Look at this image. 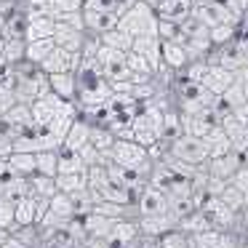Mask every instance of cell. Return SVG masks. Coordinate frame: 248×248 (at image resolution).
I'll return each instance as SVG.
<instances>
[{"label": "cell", "instance_id": "obj_1", "mask_svg": "<svg viewBox=\"0 0 248 248\" xmlns=\"http://www.w3.org/2000/svg\"><path fill=\"white\" fill-rule=\"evenodd\" d=\"M107 155H109V160H112V163L125 166V168H134V171H141L144 176H150L152 166H155L150 147L139 144V141H134V139H118V141H115V147L107 152Z\"/></svg>", "mask_w": 248, "mask_h": 248}, {"label": "cell", "instance_id": "obj_2", "mask_svg": "<svg viewBox=\"0 0 248 248\" xmlns=\"http://www.w3.org/2000/svg\"><path fill=\"white\" fill-rule=\"evenodd\" d=\"M157 24H160L157 8L150 6L147 0H139L131 11H125L120 16L118 27L123 32H128L131 38H139V35H157Z\"/></svg>", "mask_w": 248, "mask_h": 248}, {"label": "cell", "instance_id": "obj_3", "mask_svg": "<svg viewBox=\"0 0 248 248\" xmlns=\"http://www.w3.org/2000/svg\"><path fill=\"white\" fill-rule=\"evenodd\" d=\"M166 152L173 155L176 160L189 163V166H205L208 163V147H205V141L192 134H179L173 141L166 144Z\"/></svg>", "mask_w": 248, "mask_h": 248}, {"label": "cell", "instance_id": "obj_4", "mask_svg": "<svg viewBox=\"0 0 248 248\" xmlns=\"http://www.w3.org/2000/svg\"><path fill=\"white\" fill-rule=\"evenodd\" d=\"M200 211L208 216L211 227H216V230L235 232L237 227H240V214H235V211H232L221 198H214V195H208V198L203 200V205H200Z\"/></svg>", "mask_w": 248, "mask_h": 248}, {"label": "cell", "instance_id": "obj_5", "mask_svg": "<svg viewBox=\"0 0 248 248\" xmlns=\"http://www.w3.org/2000/svg\"><path fill=\"white\" fill-rule=\"evenodd\" d=\"M134 205H136L139 219L141 216H160V214H168V195L160 187H155V184H147V187H141L136 192Z\"/></svg>", "mask_w": 248, "mask_h": 248}, {"label": "cell", "instance_id": "obj_6", "mask_svg": "<svg viewBox=\"0 0 248 248\" xmlns=\"http://www.w3.org/2000/svg\"><path fill=\"white\" fill-rule=\"evenodd\" d=\"M208 62H216V64H221V67H227L230 72H243V70H248V54L243 51V46H240V40H230L227 46H221V48H214L211 51V56H208Z\"/></svg>", "mask_w": 248, "mask_h": 248}, {"label": "cell", "instance_id": "obj_7", "mask_svg": "<svg viewBox=\"0 0 248 248\" xmlns=\"http://www.w3.org/2000/svg\"><path fill=\"white\" fill-rule=\"evenodd\" d=\"M83 62V51H67L62 46H56L48 54V59L40 64V70L46 75H54V72H78Z\"/></svg>", "mask_w": 248, "mask_h": 248}, {"label": "cell", "instance_id": "obj_8", "mask_svg": "<svg viewBox=\"0 0 248 248\" xmlns=\"http://www.w3.org/2000/svg\"><path fill=\"white\" fill-rule=\"evenodd\" d=\"M246 163H248V155H243V152L232 150V152H227V155L208 157L205 168H208V173H211V176L230 182V179L235 176V171H237V168H240V166H246Z\"/></svg>", "mask_w": 248, "mask_h": 248}, {"label": "cell", "instance_id": "obj_9", "mask_svg": "<svg viewBox=\"0 0 248 248\" xmlns=\"http://www.w3.org/2000/svg\"><path fill=\"white\" fill-rule=\"evenodd\" d=\"M235 80H237L235 72H230L227 67L216 64V62H208V64H205V72H203V80H200V86H203L205 91L221 96V93H224Z\"/></svg>", "mask_w": 248, "mask_h": 248}, {"label": "cell", "instance_id": "obj_10", "mask_svg": "<svg viewBox=\"0 0 248 248\" xmlns=\"http://www.w3.org/2000/svg\"><path fill=\"white\" fill-rule=\"evenodd\" d=\"M83 19H86L88 35H102L107 30H115L120 22V16L115 11H102V8L93 6H83Z\"/></svg>", "mask_w": 248, "mask_h": 248}, {"label": "cell", "instance_id": "obj_11", "mask_svg": "<svg viewBox=\"0 0 248 248\" xmlns=\"http://www.w3.org/2000/svg\"><path fill=\"white\" fill-rule=\"evenodd\" d=\"M54 32H56V16H51V14H27V30H24V40L54 38Z\"/></svg>", "mask_w": 248, "mask_h": 248}, {"label": "cell", "instance_id": "obj_12", "mask_svg": "<svg viewBox=\"0 0 248 248\" xmlns=\"http://www.w3.org/2000/svg\"><path fill=\"white\" fill-rule=\"evenodd\" d=\"M131 51L147 56L150 64L160 72V67H163V40H160V35H139V38H134V48Z\"/></svg>", "mask_w": 248, "mask_h": 248}, {"label": "cell", "instance_id": "obj_13", "mask_svg": "<svg viewBox=\"0 0 248 248\" xmlns=\"http://www.w3.org/2000/svg\"><path fill=\"white\" fill-rule=\"evenodd\" d=\"M179 221L171 214H160V216H141L139 219V230L141 237H163L166 232L176 230Z\"/></svg>", "mask_w": 248, "mask_h": 248}, {"label": "cell", "instance_id": "obj_14", "mask_svg": "<svg viewBox=\"0 0 248 248\" xmlns=\"http://www.w3.org/2000/svg\"><path fill=\"white\" fill-rule=\"evenodd\" d=\"M195 240H198L200 248H235L237 243H240V237H235V232L211 227V230H205V232H198Z\"/></svg>", "mask_w": 248, "mask_h": 248}, {"label": "cell", "instance_id": "obj_15", "mask_svg": "<svg viewBox=\"0 0 248 248\" xmlns=\"http://www.w3.org/2000/svg\"><path fill=\"white\" fill-rule=\"evenodd\" d=\"M221 128L227 131V136H230L232 150L248 155V125H243L240 120L230 112V115H224V118H221Z\"/></svg>", "mask_w": 248, "mask_h": 248}, {"label": "cell", "instance_id": "obj_16", "mask_svg": "<svg viewBox=\"0 0 248 248\" xmlns=\"http://www.w3.org/2000/svg\"><path fill=\"white\" fill-rule=\"evenodd\" d=\"M86 38H88V32H83V30H75V27H70V24H64V22H56L54 40H56V46H62V48H67V51H83Z\"/></svg>", "mask_w": 248, "mask_h": 248}, {"label": "cell", "instance_id": "obj_17", "mask_svg": "<svg viewBox=\"0 0 248 248\" xmlns=\"http://www.w3.org/2000/svg\"><path fill=\"white\" fill-rule=\"evenodd\" d=\"M48 83L56 96L67 99V102L78 99V72H54V75H48Z\"/></svg>", "mask_w": 248, "mask_h": 248}, {"label": "cell", "instance_id": "obj_18", "mask_svg": "<svg viewBox=\"0 0 248 248\" xmlns=\"http://www.w3.org/2000/svg\"><path fill=\"white\" fill-rule=\"evenodd\" d=\"M163 64L171 72H182L184 67L189 64L184 43H179V40H163Z\"/></svg>", "mask_w": 248, "mask_h": 248}, {"label": "cell", "instance_id": "obj_19", "mask_svg": "<svg viewBox=\"0 0 248 248\" xmlns=\"http://www.w3.org/2000/svg\"><path fill=\"white\" fill-rule=\"evenodd\" d=\"M88 141H91V123H88L86 118H75V123L70 125V131H67L64 141H62V147L80 152L83 147L88 144Z\"/></svg>", "mask_w": 248, "mask_h": 248}, {"label": "cell", "instance_id": "obj_20", "mask_svg": "<svg viewBox=\"0 0 248 248\" xmlns=\"http://www.w3.org/2000/svg\"><path fill=\"white\" fill-rule=\"evenodd\" d=\"M80 224H83V232L86 237H107L115 227V219H107L102 214H88V216H80Z\"/></svg>", "mask_w": 248, "mask_h": 248}, {"label": "cell", "instance_id": "obj_21", "mask_svg": "<svg viewBox=\"0 0 248 248\" xmlns=\"http://www.w3.org/2000/svg\"><path fill=\"white\" fill-rule=\"evenodd\" d=\"M157 16L184 22L187 16H192V0H163L160 6H157Z\"/></svg>", "mask_w": 248, "mask_h": 248}, {"label": "cell", "instance_id": "obj_22", "mask_svg": "<svg viewBox=\"0 0 248 248\" xmlns=\"http://www.w3.org/2000/svg\"><path fill=\"white\" fill-rule=\"evenodd\" d=\"M8 166H11L14 176L30 179L32 173H38V157H35V152H11L8 155Z\"/></svg>", "mask_w": 248, "mask_h": 248}, {"label": "cell", "instance_id": "obj_23", "mask_svg": "<svg viewBox=\"0 0 248 248\" xmlns=\"http://www.w3.org/2000/svg\"><path fill=\"white\" fill-rule=\"evenodd\" d=\"M56 48V40L54 38H43V40H27V48H24V62L30 64H43L48 59V54Z\"/></svg>", "mask_w": 248, "mask_h": 248}, {"label": "cell", "instance_id": "obj_24", "mask_svg": "<svg viewBox=\"0 0 248 248\" xmlns=\"http://www.w3.org/2000/svg\"><path fill=\"white\" fill-rule=\"evenodd\" d=\"M56 187H59V192H67V195H75V192H80V189H88V171L56 173Z\"/></svg>", "mask_w": 248, "mask_h": 248}, {"label": "cell", "instance_id": "obj_25", "mask_svg": "<svg viewBox=\"0 0 248 248\" xmlns=\"http://www.w3.org/2000/svg\"><path fill=\"white\" fill-rule=\"evenodd\" d=\"M80 171H88V166L80 157V152L59 147V173H80Z\"/></svg>", "mask_w": 248, "mask_h": 248}, {"label": "cell", "instance_id": "obj_26", "mask_svg": "<svg viewBox=\"0 0 248 248\" xmlns=\"http://www.w3.org/2000/svg\"><path fill=\"white\" fill-rule=\"evenodd\" d=\"M115 141H118V136H115V131L109 128V125L91 123V144L96 147V150L109 152V150L115 147Z\"/></svg>", "mask_w": 248, "mask_h": 248}, {"label": "cell", "instance_id": "obj_27", "mask_svg": "<svg viewBox=\"0 0 248 248\" xmlns=\"http://www.w3.org/2000/svg\"><path fill=\"white\" fill-rule=\"evenodd\" d=\"M99 40H102L104 46H109V48L123 51V54H128V51L134 48V38H131L128 32H123L120 27H115V30H107V32H102V35H99Z\"/></svg>", "mask_w": 248, "mask_h": 248}, {"label": "cell", "instance_id": "obj_28", "mask_svg": "<svg viewBox=\"0 0 248 248\" xmlns=\"http://www.w3.org/2000/svg\"><path fill=\"white\" fill-rule=\"evenodd\" d=\"M30 187H32V195L35 198H54L59 192L56 187V176H46V173H32L30 176Z\"/></svg>", "mask_w": 248, "mask_h": 248}, {"label": "cell", "instance_id": "obj_29", "mask_svg": "<svg viewBox=\"0 0 248 248\" xmlns=\"http://www.w3.org/2000/svg\"><path fill=\"white\" fill-rule=\"evenodd\" d=\"M179 230L187 232V235H198V232L211 230V221H208V216H205L200 208H195L192 214H187L182 221H179Z\"/></svg>", "mask_w": 248, "mask_h": 248}, {"label": "cell", "instance_id": "obj_30", "mask_svg": "<svg viewBox=\"0 0 248 248\" xmlns=\"http://www.w3.org/2000/svg\"><path fill=\"white\" fill-rule=\"evenodd\" d=\"M35 157H38V173H46V176L59 173V150H40L35 152Z\"/></svg>", "mask_w": 248, "mask_h": 248}, {"label": "cell", "instance_id": "obj_31", "mask_svg": "<svg viewBox=\"0 0 248 248\" xmlns=\"http://www.w3.org/2000/svg\"><path fill=\"white\" fill-rule=\"evenodd\" d=\"M219 198L224 200V203L230 205V208L235 211V214H243V211H246V205H248V195H246V192H240L237 187H232L230 182H227V187H224V189H221Z\"/></svg>", "mask_w": 248, "mask_h": 248}, {"label": "cell", "instance_id": "obj_32", "mask_svg": "<svg viewBox=\"0 0 248 248\" xmlns=\"http://www.w3.org/2000/svg\"><path fill=\"white\" fill-rule=\"evenodd\" d=\"M235 38H237L235 24L221 22V24H214V27H211V43H214V48H221V46H227L230 40H235Z\"/></svg>", "mask_w": 248, "mask_h": 248}, {"label": "cell", "instance_id": "obj_33", "mask_svg": "<svg viewBox=\"0 0 248 248\" xmlns=\"http://www.w3.org/2000/svg\"><path fill=\"white\" fill-rule=\"evenodd\" d=\"M0 227L3 230H16V200L0 195Z\"/></svg>", "mask_w": 248, "mask_h": 248}, {"label": "cell", "instance_id": "obj_34", "mask_svg": "<svg viewBox=\"0 0 248 248\" xmlns=\"http://www.w3.org/2000/svg\"><path fill=\"white\" fill-rule=\"evenodd\" d=\"M221 102L227 104L230 109H237L240 104H246L248 99H246V88H243V80H235L230 88H227L224 93H221Z\"/></svg>", "mask_w": 248, "mask_h": 248}, {"label": "cell", "instance_id": "obj_35", "mask_svg": "<svg viewBox=\"0 0 248 248\" xmlns=\"http://www.w3.org/2000/svg\"><path fill=\"white\" fill-rule=\"evenodd\" d=\"M157 35H160V40H179V43H184L182 22H173V19H160V24H157Z\"/></svg>", "mask_w": 248, "mask_h": 248}, {"label": "cell", "instance_id": "obj_36", "mask_svg": "<svg viewBox=\"0 0 248 248\" xmlns=\"http://www.w3.org/2000/svg\"><path fill=\"white\" fill-rule=\"evenodd\" d=\"M160 243H163V248H189V235L176 227V230L166 232V235L160 237Z\"/></svg>", "mask_w": 248, "mask_h": 248}, {"label": "cell", "instance_id": "obj_37", "mask_svg": "<svg viewBox=\"0 0 248 248\" xmlns=\"http://www.w3.org/2000/svg\"><path fill=\"white\" fill-rule=\"evenodd\" d=\"M86 0H51V14L59 16V14H72V11H83Z\"/></svg>", "mask_w": 248, "mask_h": 248}, {"label": "cell", "instance_id": "obj_38", "mask_svg": "<svg viewBox=\"0 0 248 248\" xmlns=\"http://www.w3.org/2000/svg\"><path fill=\"white\" fill-rule=\"evenodd\" d=\"M230 184H232V187H237L240 192H246V195H248V163H246V166L237 168L235 176L230 179Z\"/></svg>", "mask_w": 248, "mask_h": 248}, {"label": "cell", "instance_id": "obj_39", "mask_svg": "<svg viewBox=\"0 0 248 248\" xmlns=\"http://www.w3.org/2000/svg\"><path fill=\"white\" fill-rule=\"evenodd\" d=\"M24 6H27V14H51V0H24Z\"/></svg>", "mask_w": 248, "mask_h": 248}, {"label": "cell", "instance_id": "obj_40", "mask_svg": "<svg viewBox=\"0 0 248 248\" xmlns=\"http://www.w3.org/2000/svg\"><path fill=\"white\" fill-rule=\"evenodd\" d=\"M0 248H30V246H27V243H24L19 235H14V232H11V237H8V240L3 243Z\"/></svg>", "mask_w": 248, "mask_h": 248}, {"label": "cell", "instance_id": "obj_41", "mask_svg": "<svg viewBox=\"0 0 248 248\" xmlns=\"http://www.w3.org/2000/svg\"><path fill=\"white\" fill-rule=\"evenodd\" d=\"M136 248H163V243H160V237H141L136 243Z\"/></svg>", "mask_w": 248, "mask_h": 248}, {"label": "cell", "instance_id": "obj_42", "mask_svg": "<svg viewBox=\"0 0 248 248\" xmlns=\"http://www.w3.org/2000/svg\"><path fill=\"white\" fill-rule=\"evenodd\" d=\"M232 115H235V118L240 120L243 125H248V102H246V104H240L237 109H232Z\"/></svg>", "mask_w": 248, "mask_h": 248}, {"label": "cell", "instance_id": "obj_43", "mask_svg": "<svg viewBox=\"0 0 248 248\" xmlns=\"http://www.w3.org/2000/svg\"><path fill=\"white\" fill-rule=\"evenodd\" d=\"M240 227H243V230L248 232V205H246V211H243V214H240ZM240 243H243V246L248 248V240H240Z\"/></svg>", "mask_w": 248, "mask_h": 248}, {"label": "cell", "instance_id": "obj_44", "mask_svg": "<svg viewBox=\"0 0 248 248\" xmlns=\"http://www.w3.org/2000/svg\"><path fill=\"white\" fill-rule=\"evenodd\" d=\"M237 80H243V88H246V99H248V70L237 72Z\"/></svg>", "mask_w": 248, "mask_h": 248}, {"label": "cell", "instance_id": "obj_45", "mask_svg": "<svg viewBox=\"0 0 248 248\" xmlns=\"http://www.w3.org/2000/svg\"><path fill=\"white\" fill-rule=\"evenodd\" d=\"M235 248H246V246H243V243H237V246H235Z\"/></svg>", "mask_w": 248, "mask_h": 248}]
</instances>
